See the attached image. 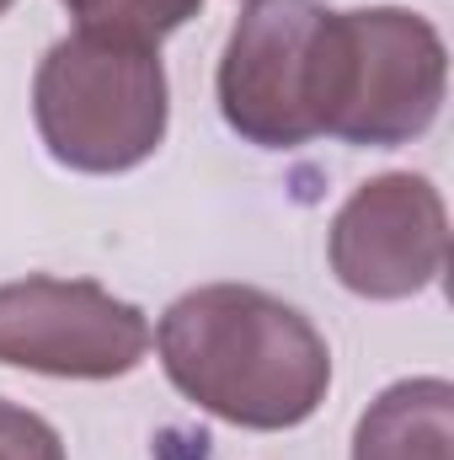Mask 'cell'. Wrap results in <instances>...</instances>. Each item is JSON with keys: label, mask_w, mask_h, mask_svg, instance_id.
Here are the masks:
<instances>
[{"label": "cell", "mask_w": 454, "mask_h": 460, "mask_svg": "<svg viewBox=\"0 0 454 460\" xmlns=\"http://www.w3.org/2000/svg\"><path fill=\"white\" fill-rule=\"evenodd\" d=\"M171 385L235 429H294L332 385L327 338L284 300L251 284L182 295L155 327Z\"/></svg>", "instance_id": "1"}, {"label": "cell", "mask_w": 454, "mask_h": 460, "mask_svg": "<svg viewBox=\"0 0 454 460\" xmlns=\"http://www.w3.org/2000/svg\"><path fill=\"white\" fill-rule=\"evenodd\" d=\"M48 155L70 172H128L166 139V70L155 49L97 32L59 38L32 81Z\"/></svg>", "instance_id": "2"}, {"label": "cell", "mask_w": 454, "mask_h": 460, "mask_svg": "<svg viewBox=\"0 0 454 460\" xmlns=\"http://www.w3.org/2000/svg\"><path fill=\"white\" fill-rule=\"evenodd\" d=\"M444 38L401 5L332 11L321 43V134L406 145L444 108Z\"/></svg>", "instance_id": "3"}, {"label": "cell", "mask_w": 454, "mask_h": 460, "mask_svg": "<svg viewBox=\"0 0 454 460\" xmlns=\"http://www.w3.org/2000/svg\"><path fill=\"white\" fill-rule=\"evenodd\" d=\"M327 16L316 0H251L240 11L220 59V113L240 139L289 150L321 134Z\"/></svg>", "instance_id": "4"}, {"label": "cell", "mask_w": 454, "mask_h": 460, "mask_svg": "<svg viewBox=\"0 0 454 460\" xmlns=\"http://www.w3.org/2000/svg\"><path fill=\"white\" fill-rule=\"evenodd\" d=\"M150 353V322L86 279H22L0 284V364L113 380Z\"/></svg>", "instance_id": "5"}, {"label": "cell", "mask_w": 454, "mask_h": 460, "mask_svg": "<svg viewBox=\"0 0 454 460\" xmlns=\"http://www.w3.org/2000/svg\"><path fill=\"white\" fill-rule=\"evenodd\" d=\"M332 273L363 300H406L444 273L450 215L428 177L385 172L332 220Z\"/></svg>", "instance_id": "6"}, {"label": "cell", "mask_w": 454, "mask_h": 460, "mask_svg": "<svg viewBox=\"0 0 454 460\" xmlns=\"http://www.w3.org/2000/svg\"><path fill=\"white\" fill-rule=\"evenodd\" d=\"M353 460H454V385L450 380L390 385L358 418Z\"/></svg>", "instance_id": "7"}, {"label": "cell", "mask_w": 454, "mask_h": 460, "mask_svg": "<svg viewBox=\"0 0 454 460\" xmlns=\"http://www.w3.org/2000/svg\"><path fill=\"white\" fill-rule=\"evenodd\" d=\"M70 16L81 22L75 32H97L113 43L161 49L166 32H177L188 16H198L204 0H65Z\"/></svg>", "instance_id": "8"}, {"label": "cell", "mask_w": 454, "mask_h": 460, "mask_svg": "<svg viewBox=\"0 0 454 460\" xmlns=\"http://www.w3.org/2000/svg\"><path fill=\"white\" fill-rule=\"evenodd\" d=\"M0 460H65V445L38 412L0 402Z\"/></svg>", "instance_id": "9"}, {"label": "cell", "mask_w": 454, "mask_h": 460, "mask_svg": "<svg viewBox=\"0 0 454 460\" xmlns=\"http://www.w3.org/2000/svg\"><path fill=\"white\" fill-rule=\"evenodd\" d=\"M5 11H11V0H0V16H5Z\"/></svg>", "instance_id": "10"}]
</instances>
